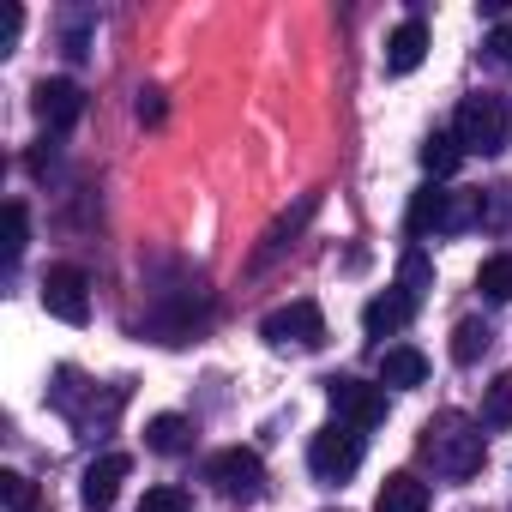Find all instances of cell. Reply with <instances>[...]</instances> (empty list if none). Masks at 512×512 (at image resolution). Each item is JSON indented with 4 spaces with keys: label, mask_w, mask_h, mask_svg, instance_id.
<instances>
[{
    "label": "cell",
    "mask_w": 512,
    "mask_h": 512,
    "mask_svg": "<svg viewBox=\"0 0 512 512\" xmlns=\"http://www.w3.org/2000/svg\"><path fill=\"white\" fill-rule=\"evenodd\" d=\"M458 163H464V145H458L452 133H428V139H422V169H428L434 181H446Z\"/></svg>",
    "instance_id": "cell-18"
},
{
    "label": "cell",
    "mask_w": 512,
    "mask_h": 512,
    "mask_svg": "<svg viewBox=\"0 0 512 512\" xmlns=\"http://www.w3.org/2000/svg\"><path fill=\"white\" fill-rule=\"evenodd\" d=\"M49 163H55V145H49V139H43V151H31V169H37V175H43V169H49Z\"/></svg>",
    "instance_id": "cell-30"
},
{
    "label": "cell",
    "mask_w": 512,
    "mask_h": 512,
    "mask_svg": "<svg viewBox=\"0 0 512 512\" xmlns=\"http://www.w3.org/2000/svg\"><path fill=\"white\" fill-rule=\"evenodd\" d=\"M43 308H49L55 320H67V326H85V320H91V278H85L79 266H49V278H43Z\"/></svg>",
    "instance_id": "cell-7"
},
{
    "label": "cell",
    "mask_w": 512,
    "mask_h": 512,
    "mask_svg": "<svg viewBox=\"0 0 512 512\" xmlns=\"http://www.w3.org/2000/svg\"><path fill=\"white\" fill-rule=\"evenodd\" d=\"M326 398H332V410H338V422L344 428H374L380 416H386V392L380 386H368V380H350V374H332L326 380Z\"/></svg>",
    "instance_id": "cell-6"
},
{
    "label": "cell",
    "mask_w": 512,
    "mask_h": 512,
    "mask_svg": "<svg viewBox=\"0 0 512 512\" xmlns=\"http://www.w3.org/2000/svg\"><path fill=\"white\" fill-rule=\"evenodd\" d=\"M145 446L163 452V458H181V452H193V422L187 416H151L145 422Z\"/></svg>",
    "instance_id": "cell-16"
},
{
    "label": "cell",
    "mask_w": 512,
    "mask_h": 512,
    "mask_svg": "<svg viewBox=\"0 0 512 512\" xmlns=\"http://www.w3.org/2000/svg\"><path fill=\"white\" fill-rule=\"evenodd\" d=\"M482 428H512V374H494V380H488V398H482Z\"/></svg>",
    "instance_id": "cell-22"
},
{
    "label": "cell",
    "mask_w": 512,
    "mask_h": 512,
    "mask_svg": "<svg viewBox=\"0 0 512 512\" xmlns=\"http://www.w3.org/2000/svg\"><path fill=\"white\" fill-rule=\"evenodd\" d=\"M416 320V302L404 296V290H386V296H374L368 308H362V332L368 338H392V332H404Z\"/></svg>",
    "instance_id": "cell-12"
},
{
    "label": "cell",
    "mask_w": 512,
    "mask_h": 512,
    "mask_svg": "<svg viewBox=\"0 0 512 512\" xmlns=\"http://www.w3.org/2000/svg\"><path fill=\"white\" fill-rule=\"evenodd\" d=\"M482 49H488V55H494V61H500V67H512V19H506V25H494V31H488V43H482Z\"/></svg>",
    "instance_id": "cell-27"
},
{
    "label": "cell",
    "mask_w": 512,
    "mask_h": 512,
    "mask_svg": "<svg viewBox=\"0 0 512 512\" xmlns=\"http://www.w3.org/2000/svg\"><path fill=\"white\" fill-rule=\"evenodd\" d=\"M37 115L49 121V133H73L85 115V91L73 79H43L37 85Z\"/></svg>",
    "instance_id": "cell-8"
},
{
    "label": "cell",
    "mask_w": 512,
    "mask_h": 512,
    "mask_svg": "<svg viewBox=\"0 0 512 512\" xmlns=\"http://www.w3.org/2000/svg\"><path fill=\"white\" fill-rule=\"evenodd\" d=\"M440 205H446V193L428 181L416 199H410V211H404V229L416 235V241H428V235H440Z\"/></svg>",
    "instance_id": "cell-17"
},
{
    "label": "cell",
    "mask_w": 512,
    "mask_h": 512,
    "mask_svg": "<svg viewBox=\"0 0 512 512\" xmlns=\"http://www.w3.org/2000/svg\"><path fill=\"white\" fill-rule=\"evenodd\" d=\"M193 500H187V488H175V482H163V488H151L145 500H139V512H187Z\"/></svg>",
    "instance_id": "cell-26"
},
{
    "label": "cell",
    "mask_w": 512,
    "mask_h": 512,
    "mask_svg": "<svg viewBox=\"0 0 512 512\" xmlns=\"http://www.w3.org/2000/svg\"><path fill=\"white\" fill-rule=\"evenodd\" d=\"M127 470H133V458L127 452H103V458H91V470H85V506L91 512H103V506H115V494H121V482H127Z\"/></svg>",
    "instance_id": "cell-9"
},
{
    "label": "cell",
    "mask_w": 512,
    "mask_h": 512,
    "mask_svg": "<svg viewBox=\"0 0 512 512\" xmlns=\"http://www.w3.org/2000/svg\"><path fill=\"white\" fill-rule=\"evenodd\" d=\"M25 235H31V229H25V205H19V199H7V266H19V260H25Z\"/></svg>",
    "instance_id": "cell-25"
},
{
    "label": "cell",
    "mask_w": 512,
    "mask_h": 512,
    "mask_svg": "<svg viewBox=\"0 0 512 512\" xmlns=\"http://www.w3.org/2000/svg\"><path fill=\"white\" fill-rule=\"evenodd\" d=\"M476 290H482L488 302H512V253H494V260H482Z\"/></svg>",
    "instance_id": "cell-21"
},
{
    "label": "cell",
    "mask_w": 512,
    "mask_h": 512,
    "mask_svg": "<svg viewBox=\"0 0 512 512\" xmlns=\"http://www.w3.org/2000/svg\"><path fill=\"white\" fill-rule=\"evenodd\" d=\"M374 512H428V482H422V476H410V470L386 476V482H380Z\"/></svg>",
    "instance_id": "cell-15"
},
{
    "label": "cell",
    "mask_w": 512,
    "mask_h": 512,
    "mask_svg": "<svg viewBox=\"0 0 512 512\" xmlns=\"http://www.w3.org/2000/svg\"><path fill=\"white\" fill-rule=\"evenodd\" d=\"M488 344H494V332H488L482 320H458V332H452V362H458V368H470V362H482V356H488Z\"/></svg>",
    "instance_id": "cell-19"
},
{
    "label": "cell",
    "mask_w": 512,
    "mask_h": 512,
    "mask_svg": "<svg viewBox=\"0 0 512 512\" xmlns=\"http://www.w3.org/2000/svg\"><path fill=\"white\" fill-rule=\"evenodd\" d=\"M19 31H25V13H19V7H7V31H0V55H13Z\"/></svg>",
    "instance_id": "cell-29"
},
{
    "label": "cell",
    "mask_w": 512,
    "mask_h": 512,
    "mask_svg": "<svg viewBox=\"0 0 512 512\" xmlns=\"http://www.w3.org/2000/svg\"><path fill=\"white\" fill-rule=\"evenodd\" d=\"M422 55H428V25H422V19H404V25L386 37V73L404 79V73L422 67Z\"/></svg>",
    "instance_id": "cell-11"
},
{
    "label": "cell",
    "mask_w": 512,
    "mask_h": 512,
    "mask_svg": "<svg viewBox=\"0 0 512 512\" xmlns=\"http://www.w3.org/2000/svg\"><path fill=\"white\" fill-rule=\"evenodd\" d=\"M139 121H145V127L163 121V91H139Z\"/></svg>",
    "instance_id": "cell-28"
},
{
    "label": "cell",
    "mask_w": 512,
    "mask_h": 512,
    "mask_svg": "<svg viewBox=\"0 0 512 512\" xmlns=\"http://www.w3.org/2000/svg\"><path fill=\"white\" fill-rule=\"evenodd\" d=\"M428 284H434V266H428V253H422V247H410V253H404V266H398V290H404V296L422 308Z\"/></svg>",
    "instance_id": "cell-20"
},
{
    "label": "cell",
    "mask_w": 512,
    "mask_h": 512,
    "mask_svg": "<svg viewBox=\"0 0 512 512\" xmlns=\"http://www.w3.org/2000/svg\"><path fill=\"white\" fill-rule=\"evenodd\" d=\"M314 211H320V199H314V193H302V199H296V211H284V217H278V223L260 235V253H253V266H272L278 253H284V247L302 235V223H308Z\"/></svg>",
    "instance_id": "cell-10"
},
{
    "label": "cell",
    "mask_w": 512,
    "mask_h": 512,
    "mask_svg": "<svg viewBox=\"0 0 512 512\" xmlns=\"http://www.w3.org/2000/svg\"><path fill=\"white\" fill-rule=\"evenodd\" d=\"M205 482L217 494H229V500H253L266 488V464H260V452H247V446H223V452L205 458Z\"/></svg>",
    "instance_id": "cell-3"
},
{
    "label": "cell",
    "mask_w": 512,
    "mask_h": 512,
    "mask_svg": "<svg viewBox=\"0 0 512 512\" xmlns=\"http://www.w3.org/2000/svg\"><path fill=\"white\" fill-rule=\"evenodd\" d=\"M452 139L464 145V157H500L512 145V103L494 91H476L458 103L452 115Z\"/></svg>",
    "instance_id": "cell-2"
},
{
    "label": "cell",
    "mask_w": 512,
    "mask_h": 512,
    "mask_svg": "<svg viewBox=\"0 0 512 512\" xmlns=\"http://www.w3.org/2000/svg\"><path fill=\"white\" fill-rule=\"evenodd\" d=\"M428 380V356L422 350H410V344H392L386 356H380V386H392V392H410V386H422Z\"/></svg>",
    "instance_id": "cell-14"
},
{
    "label": "cell",
    "mask_w": 512,
    "mask_h": 512,
    "mask_svg": "<svg viewBox=\"0 0 512 512\" xmlns=\"http://www.w3.org/2000/svg\"><path fill=\"white\" fill-rule=\"evenodd\" d=\"M260 338L266 344H278V350H314V344H326V314L314 308V302H290V308H272L266 314V326H260Z\"/></svg>",
    "instance_id": "cell-5"
},
{
    "label": "cell",
    "mask_w": 512,
    "mask_h": 512,
    "mask_svg": "<svg viewBox=\"0 0 512 512\" xmlns=\"http://www.w3.org/2000/svg\"><path fill=\"white\" fill-rule=\"evenodd\" d=\"M91 31H97V19H91L85 7H73V13H67V31H61V49H67L73 61H85V55H91Z\"/></svg>",
    "instance_id": "cell-23"
},
{
    "label": "cell",
    "mask_w": 512,
    "mask_h": 512,
    "mask_svg": "<svg viewBox=\"0 0 512 512\" xmlns=\"http://www.w3.org/2000/svg\"><path fill=\"white\" fill-rule=\"evenodd\" d=\"M356 464H362V434H356V428L332 422V428H320V434L308 440V470H314L320 482H344V476H356Z\"/></svg>",
    "instance_id": "cell-4"
},
{
    "label": "cell",
    "mask_w": 512,
    "mask_h": 512,
    "mask_svg": "<svg viewBox=\"0 0 512 512\" xmlns=\"http://www.w3.org/2000/svg\"><path fill=\"white\" fill-rule=\"evenodd\" d=\"M0 500H7L13 512H37V482L25 470H0Z\"/></svg>",
    "instance_id": "cell-24"
},
{
    "label": "cell",
    "mask_w": 512,
    "mask_h": 512,
    "mask_svg": "<svg viewBox=\"0 0 512 512\" xmlns=\"http://www.w3.org/2000/svg\"><path fill=\"white\" fill-rule=\"evenodd\" d=\"M416 452L434 464V476L464 482V476H476V470H482V458H488V434H482V422H470L464 410H440V416H428V422H422Z\"/></svg>",
    "instance_id": "cell-1"
},
{
    "label": "cell",
    "mask_w": 512,
    "mask_h": 512,
    "mask_svg": "<svg viewBox=\"0 0 512 512\" xmlns=\"http://www.w3.org/2000/svg\"><path fill=\"white\" fill-rule=\"evenodd\" d=\"M488 217V193L482 187H458V193H446V205H440V235H464V229H476Z\"/></svg>",
    "instance_id": "cell-13"
}]
</instances>
